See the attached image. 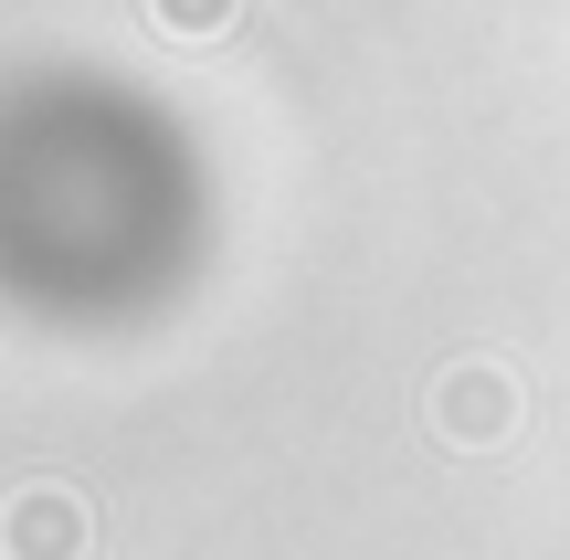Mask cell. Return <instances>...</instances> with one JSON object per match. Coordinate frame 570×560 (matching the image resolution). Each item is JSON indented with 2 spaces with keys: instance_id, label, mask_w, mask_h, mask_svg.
Wrapping results in <instances>:
<instances>
[{
  "instance_id": "6da1fadb",
  "label": "cell",
  "mask_w": 570,
  "mask_h": 560,
  "mask_svg": "<svg viewBox=\"0 0 570 560\" xmlns=\"http://www.w3.org/2000/svg\"><path fill=\"white\" fill-rule=\"evenodd\" d=\"M518 413H529V392H518L508 360H454V371L423 392L433 444H454V455H497V444L518 434Z\"/></svg>"
},
{
  "instance_id": "3957f363",
  "label": "cell",
  "mask_w": 570,
  "mask_h": 560,
  "mask_svg": "<svg viewBox=\"0 0 570 560\" xmlns=\"http://www.w3.org/2000/svg\"><path fill=\"white\" fill-rule=\"evenodd\" d=\"M148 11V32H169V42H223L233 21H244V0H138Z\"/></svg>"
},
{
  "instance_id": "7a4b0ae2",
  "label": "cell",
  "mask_w": 570,
  "mask_h": 560,
  "mask_svg": "<svg viewBox=\"0 0 570 560\" xmlns=\"http://www.w3.org/2000/svg\"><path fill=\"white\" fill-rule=\"evenodd\" d=\"M96 550V508L63 477H21L0 498V560H85Z\"/></svg>"
}]
</instances>
